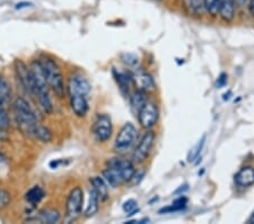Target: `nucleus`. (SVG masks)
<instances>
[{
  "instance_id": "5701e85b",
  "label": "nucleus",
  "mask_w": 254,
  "mask_h": 224,
  "mask_svg": "<svg viewBox=\"0 0 254 224\" xmlns=\"http://www.w3.org/2000/svg\"><path fill=\"white\" fill-rule=\"evenodd\" d=\"M188 203V199L186 197H180L179 199L173 202L171 206H167L165 209H162L159 211V213H171V212H178V211H182L183 209H186Z\"/></svg>"
},
{
  "instance_id": "412c9836",
  "label": "nucleus",
  "mask_w": 254,
  "mask_h": 224,
  "mask_svg": "<svg viewBox=\"0 0 254 224\" xmlns=\"http://www.w3.org/2000/svg\"><path fill=\"white\" fill-rule=\"evenodd\" d=\"M100 198H98L97 194L94 191L93 188H91V190H89V199H88V204L87 206H86V210L84 212V215L85 218H93L94 215H95L97 212H98V209H100Z\"/></svg>"
},
{
  "instance_id": "423d86ee",
  "label": "nucleus",
  "mask_w": 254,
  "mask_h": 224,
  "mask_svg": "<svg viewBox=\"0 0 254 224\" xmlns=\"http://www.w3.org/2000/svg\"><path fill=\"white\" fill-rule=\"evenodd\" d=\"M84 205V190L81 187L76 186L69 193L67 201H65V212H64V222L71 223L75 222L83 213Z\"/></svg>"
},
{
  "instance_id": "bb28decb",
  "label": "nucleus",
  "mask_w": 254,
  "mask_h": 224,
  "mask_svg": "<svg viewBox=\"0 0 254 224\" xmlns=\"http://www.w3.org/2000/svg\"><path fill=\"white\" fill-rule=\"evenodd\" d=\"M122 210H124L125 213L128 215H132L138 212V203L134 201V199H128V201L124 203L122 205Z\"/></svg>"
},
{
  "instance_id": "2eb2a0df",
  "label": "nucleus",
  "mask_w": 254,
  "mask_h": 224,
  "mask_svg": "<svg viewBox=\"0 0 254 224\" xmlns=\"http://www.w3.org/2000/svg\"><path fill=\"white\" fill-rule=\"evenodd\" d=\"M69 101H70V108L73 115L78 118L86 117L89 110L87 96H71L69 97Z\"/></svg>"
},
{
  "instance_id": "cd10ccee",
  "label": "nucleus",
  "mask_w": 254,
  "mask_h": 224,
  "mask_svg": "<svg viewBox=\"0 0 254 224\" xmlns=\"http://www.w3.org/2000/svg\"><path fill=\"white\" fill-rule=\"evenodd\" d=\"M204 141H206V137L203 136L202 140L198 143V145H196L193 149H191V152L189 154V157H188V161L193 162L195 158L199 156V154H200V152H201V149H202L203 145H204Z\"/></svg>"
},
{
  "instance_id": "a211bd4d",
  "label": "nucleus",
  "mask_w": 254,
  "mask_h": 224,
  "mask_svg": "<svg viewBox=\"0 0 254 224\" xmlns=\"http://www.w3.org/2000/svg\"><path fill=\"white\" fill-rule=\"evenodd\" d=\"M236 0H219V15L226 22H232L235 17Z\"/></svg>"
},
{
  "instance_id": "7c9ffc66",
  "label": "nucleus",
  "mask_w": 254,
  "mask_h": 224,
  "mask_svg": "<svg viewBox=\"0 0 254 224\" xmlns=\"http://www.w3.org/2000/svg\"><path fill=\"white\" fill-rule=\"evenodd\" d=\"M249 1V9H250V13H251L252 17L254 18V0H248Z\"/></svg>"
},
{
  "instance_id": "f704fd0d",
  "label": "nucleus",
  "mask_w": 254,
  "mask_h": 224,
  "mask_svg": "<svg viewBox=\"0 0 254 224\" xmlns=\"http://www.w3.org/2000/svg\"><path fill=\"white\" fill-rule=\"evenodd\" d=\"M249 223H254V213L251 215V218L249 219Z\"/></svg>"
},
{
  "instance_id": "39448f33",
  "label": "nucleus",
  "mask_w": 254,
  "mask_h": 224,
  "mask_svg": "<svg viewBox=\"0 0 254 224\" xmlns=\"http://www.w3.org/2000/svg\"><path fill=\"white\" fill-rule=\"evenodd\" d=\"M138 138V132L134 126L131 122H127L120 132L118 133L116 142H114L113 149L118 155H126V154L130 153L133 150L134 146L137 144Z\"/></svg>"
},
{
  "instance_id": "c9c22d12",
  "label": "nucleus",
  "mask_w": 254,
  "mask_h": 224,
  "mask_svg": "<svg viewBox=\"0 0 254 224\" xmlns=\"http://www.w3.org/2000/svg\"><path fill=\"white\" fill-rule=\"evenodd\" d=\"M3 161H5V156H3L2 153L0 152V163H2Z\"/></svg>"
},
{
  "instance_id": "4be33fe9",
  "label": "nucleus",
  "mask_w": 254,
  "mask_h": 224,
  "mask_svg": "<svg viewBox=\"0 0 254 224\" xmlns=\"http://www.w3.org/2000/svg\"><path fill=\"white\" fill-rule=\"evenodd\" d=\"M11 97V86L7 78L0 75V103L5 104Z\"/></svg>"
},
{
  "instance_id": "c756f323",
  "label": "nucleus",
  "mask_w": 254,
  "mask_h": 224,
  "mask_svg": "<svg viewBox=\"0 0 254 224\" xmlns=\"http://www.w3.org/2000/svg\"><path fill=\"white\" fill-rule=\"evenodd\" d=\"M33 3L30 1H19L15 5V9L16 10H20V9H25V8L32 7Z\"/></svg>"
},
{
  "instance_id": "0eeeda50",
  "label": "nucleus",
  "mask_w": 254,
  "mask_h": 224,
  "mask_svg": "<svg viewBox=\"0 0 254 224\" xmlns=\"http://www.w3.org/2000/svg\"><path fill=\"white\" fill-rule=\"evenodd\" d=\"M94 140L98 143H106L111 140L113 134L112 119L108 113H97L94 118L92 128Z\"/></svg>"
},
{
  "instance_id": "b1692460",
  "label": "nucleus",
  "mask_w": 254,
  "mask_h": 224,
  "mask_svg": "<svg viewBox=\"0 0 254 224\" xmlns=\"http://www.w3.org/2000/svg\"><path fill=\"white\" fill-rule=\"evenodd\" d=\"M204 8L211 16L219 14V0H204Z\"/></svg>"
},
{
  "instance_id": "1a4fd4ad",
  "label": "nucleus",
  "mask_w": 254,
  "mask_h": 224,
  "mask_svg": "<svg viewBox=\"0 0 254 224\" xmlns=\"http://www.w3.org/2000/svg\"><path fill=\"white\" fill-rule=\"evenodd\" d=\"M68 96H87L91 93L92 85L80 73H72L67 83Z\"/></svg>"
},
{
  "instance_id": "20e7f679",
  "label": "nucleus",
  "mask_w": 254,
  "mask_h": 224,
  "mask_svg": "<svg viewBox=\"0 0 254 224\" xmlns=\"http://www.w3.org/2000/svg\"><path fill=\"white\" fill-rule=\"evenodd\" d=\"M38 60L53 94L58 99H64L65 92H67V87L64 85L63 71H61L58 63L47 55L40 56Z\"/></svg>"
},
{
  "instance_id": "4468645a",
  "label": "nucleus",
  "mask_w": 254,
  "mask_h": 224,
  "mask_svg": "<svg viewBox=\"0 0 254 224\" xmlns=\"http://www.w3.org/2000/svg\"><path fill=\"white\" fill-rule=\"evenodd\" d=\"M61 219V215L59 211L55 209H44L40 211L38 215L32 219H28V222H39V223H48V224H55L58 223Z\"/></svg>"
},
{
  "instance_id": "ddd939ff",
  "label": "nucleus",
  "mask_w": 254,
  "mask_h": 224,
  "mask_svg": "<svg viewBox=\"0 0 254 224\" xmlns=\"http://www.w3.org/2000/svg\"><path fill=\"white\" fill-rule=\"evenodd\" d=\"M113 75L116 77V80L119 85V87L125 94H130V88L133 86V78L132 73L127 71H117L114 69Z\"/></svg>"
},
{
  "instance_id": "a878e982",
  "label": "nucleus",
  "mask_w": 254,
  "mask_h": 224,
  "mask_svg": "<svg viewBox=\"0 0 254 224\" xmlns=\"http://www.w3.org/2000/svg\"><path fill=\"white\" fill-rule=\"evenodd\" d=\"M10 127V120L8 113L3 108V104L0 103V130H7Z\"/></svg>"
},
{
  "instance_id": "f3484780",
  "label": "nucleus",
  "mask_w": 254,
  "mask_h": 224,
  "mask_svg": "<svg viewBox=\"0 0 254 224\" xmlns=\"http://www.w3.org/2000/svg\"><path fill=\"white\" fill-rule=\"evenodd\" d=\"M235 182L240 187H250L254 185V169L252 166H244L235 174Z\"/></svg>"
},
{
  "instance_id": "72a5a7b5",
  "label": "nucleus",
  "mask_w": 254,
  "mask_h": 224,
  "mask_svg": "<svg viewBox=\"0 0 254 224\" xmlns=\"http://www.w3.org/2000/svg\"><path fill=\"white\" fill-rule=\"evenodd\" d=\"M248 2V0H236V3H239L240 6H244Z\"/></svg>"
},
{
  "instance_id": "f257e3e1",
  "label": "nucleus",
  "mask_w": 254,
  "mask_h": 224,
  "mask_svg": "<svg viewBox=\"0 0 254 224\" xmlns=\"http://www.w3.org/2000/svg\"><path fill=\"white\" fill-rule=\"evenodd\" d=\"M13 111L16 124L24 135L42 143H50L52 141L51 130L40 124L35 112L24 97L18 96L14 101Z\"/></svg>"
},
{
  "instance_id": "6ab92c4d",
  "label": "nucleus",
  "mask_w": 254,
  "mask_h": 224,
  "mask_svg": "<svg viewBox=\"0 0 254 224\" xmlns=\"http://www.w3.org/2000/svg\"><path fill=\"white\" fill-rule=\"evenodd\" d=\"M147 100H148V97H147V93L140 91V89H136V91L130 93L129 94L130 108L132 110L134 115L137 116L139 110L142 108V105L146 103Z\"/></svg>"
},
{
  "instance_id": "f03ea898",
  "label": "nucleus",
  "mask_w": 254,
  "mask_h": 224,
  "mask_svg": "<svg viewBox=\"0 0 254 224\" xmlns=\"http://www.w3.org/2000/svg\"><path fill=\"white\" fill-rule=\"evenodd\" d=\"M136 171L132 160L118 155L106 161L105 169L102 171V177L105 179L110 187L118 188L125 183L130 182Z\"/></svg>"
},
{
  "instance_id": "473e14b6",
  "label": "nucleus",
  "mask_w": 254,
  "mask_h": 224,
  "mask_svg": "<svg viewBox=\"0 0 254 224\" xmlns=\"http://www.w3.org/2000/svg\"><path fill=\"white\" fill-rule=\"evenodd\" d=\"M219 80H220V83L218 84V86H222V85L225 84V81H226V75L223 74L222 76L219 77Z\"/></svg>"
},
{
  "instance_id": "c85d7f7f",
  "label": "nucleus",
  "mask_w": 254,
  "mask_h": 224,
  "mask_svg": "<svg viewBox=\"0 0 254 224\" xmlns=\"http://www.w3.org/2000/svg\"><path fill=\"white\" fill-rule=\"evenodd\" d=\"M11 202V195L5 189H0V210L5 209Z\"/></svg>"
},
{
  "instance_id": "aec40b11",
  "label": "nucleus",
  "mask_w": 254,
  "mask_h": 224,
  "mask_svg": "<svg viewBox=\"0 0 254 224\" xmlns=\"http://www.w3.org/2000/svg\"><path fill=\"white\" fill-rule=\"evenodd\" d=\"M46 197V191L43 190L42 187L33 186L31 189H28L25 194V199L28 204L35 206L41 203V201Z\"/></svg>"
},
{
  "instance_id": "9d476101",
  "label": "nucleus",
  "mask_w": 254,
  "mask_h": 224,
  "mask_svg": "<svg viewBox=\"0 0 254 224\" xmlns=\"http://www.w3.org/2000/svg\"><path fill=\"white\" fill-rule=\"evenodd\" d=\"M138 122L142 128L151 129L157 124L159 119V110L157 104L154 101L147 100L146 103L142 105V108L137 113Z\"/></svg>"
},
{
  "instance_id": "393cba45",
  "label": "nucleus",
  "mask_w": 254,
  "mask_h": 224,
  "mask_svg": "<svg viewBox=\"0 0 254 224\" xmlns=\"http://www.w3.org/2000/svg\"><path fill=\"white\" fill-rule=\"evenodd\" d=\"M188 6L193 14H201L204 8V0H188Z\"/></svg>"
},
{
  "instance_id": "dca6fc26",
  "label": "nucleus",
  "mask_w": 254,
  "mask_h": 224,
  "mask_svg": "<svg viewBox=\"0 0 254 224\" xmlns=\"http://www.w3.org/2000/svg\"><path fill=\"white\" fill-rule=\"evenodd\" d=\"M89 182H91L92 188L94 191L97 194L98 198H100L101 203L105 202L109 199V185L108 182L105 181L103 177L95 176L89 179Z\"/></svg>"
},
{
  "instance_id": "f8f14e48",
  "label": "nucleus",
  "mask_w": 254,
  "mask_h": 224,
  "mask_svg": "<svg viewBox=\"0 0 254 224\" xmlns=\"http://www.w3.org/2000/svg\"><path fill=\"white\" fill-rule=\"evenodd\" d=\"M132 78L136 89H140L142 92H146L147 94L156 89V84L149 73L141 71V69H136L132 72Z\"/></svg>"
},
{
  "instance_id": "9b49d317",
  "label": "nucleus",
  "mask_w": 254,
  "mask_h": 224,
  "mask_svg": "<svg viewBox=\"0 0 254 224\" xmlns=\"http://www.w3.org/2000/svg\"><path fill=\"white\" fill-rule=\"evenodd\" d=\"M15 71H16V75H17L18 79L20 81V85H22V87L25 89L27 94L31 95V97H34L35 83H34V77H33V73L31 71L30 66H27L23 60L16 59Z\"/></svg>"
},
{
  "instance_id": "6e6552de",
  "label": "nucleus",
  "mask_w": 254,
  "mask_h": 224,
  "mask_svg": "<svg viewBox=\"0 0 254 224\" xmlns=\"http://www.w3.org/2000/svg\"><path fill=\"white\" fill-rule=\"evenodd\" d=\"M155 140H156V135L153 130L148 129L143 134V136L140 138V141L136 144L134 149L132 150V155H131V160L133 163L137 164H141L148 158L151 149L154 148Z\"/></svg>"
},
{
  "instance_id": "2f4dec72",
  "label": "nucleus",
  "mask_w": 254,
  "mask_h": 224,
  "mask_svg": "<svg viewBox=\"0 0 254 224\" xmlns=\"http://www.w3.org/2000/svg\"><path fill=\"white\" fill-rule=\"evenodd\" d=\"M49 165H50L51 169H57L60 165V161L59 160H55V161L50 162V164H49Z\"/></svg>"
},
{
  "instance_id": "7ed1b4c3",
  "label": "nucleus",
  "mask_w": 254,
  "mask_h": 224,
  "mask_svg": "<svg viewBox=\"0 0 254 224\" xmlns=\"http://www.w3.org/2000/svg\"><path fill=\"white\" fill-rule=\"evenodd\" d=\"M30 68L33 73V77H34L35 83V93L33 99L36 101V103L39 104L40 109L42 110L46 115H51L53 112V102L50 95L51 88L49 86L46 77H44L42 67H41L39 60H32L30 64Z\"/></svg>"
}]
</instances>
